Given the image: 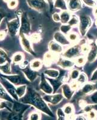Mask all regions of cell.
<instances>
[{
    "instance_id": "obj_1",
    "label": "cell",
    "mask_w": 97,
    "mask_h": 120,
    "mask_svg": "<svg viewBox=\"0 0 97 120\" xmlns=\"http://www.w3.org/2000/svg\"><path fill=\"white\" fill-rule=\"evenodd\" d=\"M19 101L22 103L32 105L36 109L43 113H45L49 116H53L52 111H51L45 100L38 93L32 88L28 89L25 95L22 98H20Z\"/></svg>"
},
{
    "instance_id": "obj_2",
    "label": "cell",
    "mask_w": 97,
    "mask_h": 120,
    "mask_svg": "<svg viewBox=\"0 0 97 120\" xmlns=\"http://www.w3.org/2000/svg\"><path fill=\"white\" fill-rule=\"evenodd\" d=\"M0 82L3 85V86H4L8 94L12 97L13 99L15 100V101H19V98L16 94L15 85H14L13 83L9 82L7 79L4 78L1 75H0Z\"/></svg>"
},
{
    "instance_id": "obj_3",
    "label": "cell",
    "mask_w": 97,
    "mask_h": 120,
    "mask_svg": "<svg viewBox=\"0 0 97 120\" xmlns=\"http://www.w3.org/2000/svg\"><path fill=\"white\" fill-rule=\"evenodd\" d=\"M0 75L7 79L9 82L15 85V86H19L22 85H25L27 83L28 81L24 77L21 75H4L1 74Z\"/></svg>"
},
{
    "instance_id": "obj_4",
    "label": "cell",
    "mask_w": 97,
    "mask_h": 120,
    "mask_svg": "<svg viewBox=\"0 0 97 120\" xmlns=\"http://www.w3.org/2000/svg\"><path fill=\"white\" fill-rule=\"evenodd\" d=\"M7 29L10 36L15 37L16 36L18 31H20L21 27V21L19 17L13 19L12 21L7 22Z\"/></svg>"
},
{
    "instance_id": "obj_5",
    "label": "cell",
    "mask_w": 97,
    "mask_h": 120,
    "mask_svg": "<svg viewBox=\"0 0 97 120\" xmlns=\"http://www.w3.org/2000/svg\"><path fill=\"white\" fill-rule=\"evenodd\" d=\"M92 25V19L87 15H81L80 17L79 29L81 36H85Z\"/></svg>"
},
{
    "instance_id": "obj_6",
    "label": "cell",
    "mask_w": 97,
    "mask_h": 120,
    "mask_svg": "<svg viewBox=\"0 0 97 120\" xmlns=\"http://www.w3.org/2000/svg\"><path fill=\"white\" fill-rule=\"evenodd\" d=\"M30 30L31 26L27 14L26 13H23L21 16V27L19 33L28 35L30 33Z\"/></svg>"
},
{
    "instance_id": "obj_7",
    "label": "cell",
    "mask_w": 97,
    "mask_h": 120,
    "mask_svg": "<svg viewBox=\"0 0 97 120\" xmlns=\"http://www.w3.org/2000/svg\"><path fill=\"white\" fill-rule=\"evenodd\" d=\"M30 7L37 11H42L48 7V4L45 0H27Z\"/></svg>"
},
{
    "instance_id": "obj_8",
    "label": "cell",
    "mask_w": 97,
    "mask_h": 120,
    "mask_svg": "<svg viewBox=\"0 0 97 120\" xmlns=\"http://www.w3.org/2000/svg\"><path fill=\"white\" fill-rule=\"evenodd\" d=\"M81 52V46L77 45L70 47L63 54V56L66 58L72 59L78 56Z\"/></svg>"
},
{
    "instance_id": "obj_9",
    "label": "cell",
    "mask_w": 97,
    "mask_h": 120,
    "mask_svg": "<svg viewBox=\"0 0 97 120\" xmlns=\"http://www.w3.org/2000/svg\"><path fill=\"white\" fill-rule=\"evenodd\" d=\"M63 96L60 94H50L45 96L43 97V99L45 101V102L49 103V104L53 105H57L60 103L63 99Z\"/></svg>"
},
{
    "instance_id": "obj_10",
    "label": "cell",
    "mask_w": 97,
    "mask_h": 120,
    "mask_svg": "<svg viewBox=\"0 0 97 120\" xmlns=\"http://www.w3.org/2000/svg\"><path fill=\"white\" fill-rule=\"evenodd\" d=\"M40 88L45 94L50 95L54 93V90L53 86L50 85L47 79L44 77H42V80L40 83Z\"/></svg>"
},
{
    "instance_id": "obj_11",
    "label": "cell",
    "mask_w": 97,
    "mask_h": 120,
    "mask_svg": "<svg viewBox=\"0 0 97 120\" xmlns=\"http://www.w3.org/2000/svg\"><path fill=\"white\" fill-rule=\"evenodd\" d=\"M19 36H20L21 45H22V46L23 47L24 49L31 54H34V51H33L32 46H31L30 40L25 36V34H22V33H19Z\"/></svg>"
},
{
    "instance_id": "obj_12",
    "label": "cell",
    "mask_w": 97,
    "mask_h": 120,
    "mask_svg": "<svg viewBox=\"0 0 97 120\" xmlns=\"http://www.w3.org/2000/svg\"><path fill=\"white\" fill-rule=\"evenodd\" d=\"M54 38L56 42H57L62 46H68L70 44V41L67 38V37L65 36V34L61 32H56L54 34Z\"/></svg>"
},
{
    "instance_id": "obj_13",
    "label": "cell",
    "mask_w": 97,
    "mask_h": 120,
    "mask_svg": "<svg viewBox=\"0 0 97 120\" xmlns=\"http://www.w3.org/2000/svg\"><path fill=\"white\" fill-rule=\"evenodd\" d=\"M22 71H23L25 76H26L27 79H28L31 82L35 80L36 78L38 76V73L30 67H27L24 68H22Z\"/></svg>"
},
{
    "instance_id": "obj_14",
    "label": "cell",
    "mask_w": 97,
    "mask_h": 120,
    "mask_svg": "<svg viewBox=\"0 0 97 120\" xmlns=\"http://www.w3.org/2000/svg\"><path fill=\"white\" fill-rule=\"evenodd\" d=\"M81 7L82 4L80 0H68V8L70 11H78Z\"/></svg>"
},
{
    "instance_id": "obj_15",
    "label": "cell",
    "mask_w": 97,
    "mask_h": 120,
    "mask_svg": "<svg viewBox=\"0 0 97 120\" xmlns=\"http://www.w3.org/2000/svg\"><path fill=\"white\" fill-rule=\"evenodd\" d=\"M62 88L63 97L68 100H71L74 95V90L68 84H63L62 86Z\"/></svg>"
},
{
    "instance_id": "obj_16",
    "label": "cell",
    "mask_w": 97,
    "mask_h": 120,
    "mask_svg": "<svg viewBox=\"0 0 97 120\" xmlns=\"http://www.w3.org/2000/svg\"><path fill=\"white\" fill-rule=\"evenodd\" d=\"M0 99L11 103L15 102V100L13 99L12 97L6 91V90H5L1 82H0Z\"/></svg>"
},
{
    "instance_id": "obj_17",
    "label": "cell",
    "mask_w": 97,
    "mask_h": 120,
    "mask_svg": "<svg viewBox=\"0 0 97 120\" xmlns=\"http://www.w3.org/2000/svg\"><path fill=\"white\" fill-rule=\"evenodd\" d=\"M97 58V46L96 45H93L90 48V51L88 52V62L92 63L95 61Z\"/></svg>"
},
{
    "instance_id": "obj_18",
    "label": "cell",
    "mask_w": 97,
    "mask_h": 120,
    "mask_svg": "<svg viewBox=\"0 0 97 120\" xmlns=\"http://www.w3.org/2000/svg\"><path fill=\"white\" fill-rule=\"evenodd\" d=\"M49 49L51 52L54 53H60L63 52V47L56 41H51L49 43Z\"/></svg>"
},
{
    "instance_id": "obj_19",
    "label": "cell",
    "mask_w": 97,
    "mask_h": 120,
    "mask_svg": "<svg viewBox=\"0 0 97 120\" xmlns=\"http://www.w3.org/2000/svg\"><path fill=\"white\" fill-rule=\"evenodd\" d=\"M59 66L65 69H68L73 67L75 64V62L71 61L70 59H62L58 62Z\"/></svg>"
},
{
    "instance_id": "obj_20",
    "label": "cell",
    "mask_w": 97,
    "mask_h": 120,
    "mask_svg": "<svg viewBox=\"0 0 97 120\" xmlns=\"http://www.w3.org/2000/svg\"><path fill=\"white\" fill-rule=\"evenodd\" d=\"M54 7L62 10L63 11H66L68 10V4L65 0H55Z\"/></svg>"
},
{
    "instance_id": "obj_21",
    "label": "cell",
    "mask_w": 97,
    "mask_h": 120,
    "mask_svg": "<svg viewBox=\"0 0 97 120\" xmlns=\"http://www.w3.org/2000/svg\"><path fill=\"white\" fill-rule=\"evenodd\" d=\"M60 21L62 23L65 24V23H68L69 20L71 18V15L69 11H63L60 15Z\"/></svg>"
},
{
    "instance_id": "obj_22",
    "label": "cell",
    "mask_w": 97,
    "mask_h": 120,
    "mask_svg": "<svg viewBox=\"0 0 97 120\" xmlns=\"http://www.w3.org/2000/svg\"><path fill=\"white\" fill-rule=\"evenodd\" d=\"M27 90V85H19L16 87V94L18 95L19 98H22L25 95Z\"/></svg>"
},
{
    "instance_id": "obj_23",
    "label": "cell",
    "mask_w": 97,
    "mask_h": 120,
    "mask_svg": "<svg viewBox=\"0 0 97 120\" xmlns=\"http://www.w3.org/2000/svg\"><path fill=\"white\" fill-rule=\"evenodd\" d=\"M44 73L53 79H56L59 76V71L56 69H47L44 71Z\"/></svg>"
},
{
    "instance_id": "obj_24",
    "label": "cell",
    "mask_w": 97,
    "mask_h": 120,
    "mask_svg": "<svg viewBox=\"0 0 97 120\" xmlns=\"http://www.w3.org/2000/svg\"><path fill=\"white\" fill-rule=\"evenodd\" d=\"M56 55L53 52H47L45 53V56L44 57V61L46 64H49L54 60H56Z\"/></svg>"
},
{
    "instance_id": "obj_25",
    "label": "cell",
    "mask_w": 97,
    "mask_h": 120,
    "mask_svg": "<svg viewBox=\"0 0 97 120\" xmlns=\"http://www.w3.org/2000/svg\"><path fill=\"white\" fill-rule=\"evenodd\" d=\"M63 111L66 116H71L74 112V106L71 104H66L63 106Z\"/></svg>"
},
{
    "instance_id": "obj_26",
    "label": "cell",
    "mask_w": 97,
    "mask_h": 120,
    "mask_svg": "<svg viewBox=\"0 0 97 120\" xmlns=\"http://www.w3.org/2000/svg\"><path fill=\"white\" fill-rule=\"evenodd\" d=\"M22 115L23 114L11 111L7 116V120H22Z\"/></svg>"
},
{
    "instance_id": "obj_27",
    "label": "cell",
    "mask_w": 97,
    "mask_h": 120,
    "mask_svg": "<svg viewBox=\"0 0 97 120\" xmlns=\"http://www.w3.org/2000/svg\"><path fill=\"white\" fill-rule=\"evenodd\" d=\"M10 63H6L4 65L0 66V71H1L4 75H10L11 74V68H10Z\"/></svg>"
},
{
    "instance_id": "obj_28",
    "label": "cell",
    "mask_w": 97,
    "mask_h": 120,
    "mask_svg": "<svg viewBox=\"0 0 97 120\" xmlns=\"http://www.w3.org/2000/svg\"><path fill=\"white\" fill-rule=\"evenodd\" d=\"M24 55L21 52H17L13 56L12 61L15 64H19L23 61Z\"/></svg>"
},
{
    "instance_id": "obj_29",
    "label": "cell",
    "mask_w": 97,
    "mask_h": 120,
    "mask_svg": "<svg viewBox=\"0 0 97 120\" xmlns=\"http://www.w3.org/2000/svg\"><path fill=\"white\" fill-rule=\"evenodd\" d=\"M42 66V61L38 59L33 60L30 63V68L34 70H37L39 69Z\"/></svg>"
},
{
    "instance_id": "obj_30",
    "label": "cell",
    "mask_w": 97,
    "mask_h": 120,
    "mask_svg": "<svg viewBox=\"0 0 97 120\" xmlns=\"http://www.w3.org/2000/svg\"><path fill=\"white\" fill-rule=\"evenodd\" d=\"M94 85L92 83H86L81 88V92L84 94H89L94 90Z\"/></svg>"
},
{
    "instance_id": "obj_31",
    "label": "cell",
    "mask_w": 97,
    "mask_h": 120,
    "mask_svg": "<svg viewBox=\"0 0 97 120\" xmlns=\"http://www.w3.org/2000/svg\"><path fill=\"white\" fill-rule=\"evenodd\" d=\"M41 115L37 111H33L29 114L28 120H40Z\"/></svg>"
},
{
    "instance_id": "obj_32",
    "label": "cell",
    "mask_w": 97,
    "mask_h": 120,
    "mask_svg": "<svg viewBox=\"0 0 97 120\" xmlns=\"http://www.w3.org/2000/svg\"><path fill=\"white\" fill-rule=\"evenodd\" d=\"M57 120H66V115L64 113L63 111V109L62 108H59L57 110Z\"/></svg>"
},
{
    "instance_id": "obj_33",
    "label": "cell",
    "mask_w": 97,
    "mask_h": 120,
    "mask_svg": "<svg viewBox=\"0 0 97 120\" xmlns=\"http://www.w3.org/2000/svg\"><path fill=\"white\" fill-rule=\"evenodd\" d=\"M78 22H79L78 18L76 16H71V19L68 23L71 26H75L78 25Z\"/></svg>"
},
{
    "instance_id": "obj_34",
    "label": "cell",
    "mask_w": 97,
    "mask_h": 120,
    "mask_svg": "<svg viewBox=\"0 0 97 120\" xmlns=\"http://www.w3.org/2000/svg\"><path fill=\"white\" fill-rule=\"evenodd\" d=\"M60 30L63 34H68L71 30V26L69 25H63L60 26Z\"/></svg>"
},
{
    "instance_id": "obj_35",
    "label": "cell",
    "mask_w": 97,
    "mask_h": 120,
    "mask_svg": "<svg viewBox=\"0 0 97 120\" xmlns=\"http://www.w3.org/2000/svg\"><path fill=\"white\" fill-rule=\"evenodd\" d=\"M68 38L71 42H75L78 40V35L75 33H69L68 34Z\"/></svg>"
},
{
    "instance_id": "obj_36",
    "label": "cell",
    "mask_w": 97,
    "mask_h": 120,
    "mask_svg": "<svg viewBox=\"0 0 97 120\" xmlns=\"http://www.w3.org/2000/svg\"><path fill=\"white\" fill-rule=\"evenodd\" d=\"M7 102H9V101H4V100L3 101H0V110H3V109H6L7 110H8L9 112H11L12 107H10L8 106V104L7 103Z\"/></svg>"
},
{
    "instance_id": "obj_37",
    "label": "cell",
    "mask_w": 97,
    "mask_h": 120,
    "mask_svg": "<svg viewBox=\"0 0 97 120\" xmlns=\"http://www.w3.org/2000/svg\"><path fill=\"white\" fill-rule=\"evenodd\" d=\"M87 81V76L85 73H80L77 79V82L80 84H84Z\"/></svg>"
},
{
    "instance_id": "obj_38",
    "label": "cell",
    "mask_w": 97,
    "mask_h": 120,
    "mask_svg": "<svg viewBox=\"0 0 97 120\" xmlns=\"http://www.w3.org/2000/svg\"><path fill=\"white\" fill-rule=\"evenodd\" d=\"M87 113V116L89 120H95L97 117V113L95 110H92Z\"/></svg>"
},
{
    "instance_id": "obj_39",
    "label": "cell",
    "mask_w": 97,
    "mask_h": 120,
    "mask_svg": "<svg viewBox=\"0 0 97 120\" xmlns=\"http://www.w3.org/2000/svg\"><path fill=\"white\" fill-rule=\"evenodd\" d=\"M80 71L78 70L75 69L72 70V71L71 72V74H70V76H71V78L73 80H76V79H78V76L80 75Z\"/></svg>"
},
{
    "instance_id": "obj_40",
    "label": "cell",
    "mask_w": 97,
    "mask_h": 120,
    "mask_svg": "<svg viewBox=\"0 0 97 120\" xmlns=\"http://www.w3.org/2000/svg\"><path fill=\"white\" fill-rule=\"evenodd\" d=\"M86 62V59L85 57L83 56H80V57L77 58L75 61V64H77V66H81L84 65Z\"/></svg>"
},
{
    "instance_id": "obj_41",
    "label": "cell",
    "mask_w": 97,
    "mask_h": 120,
    "mask_svg": "<svg viewBox=\"0 0 97 120\" xmlns=\"http://www.w3.org/2000/svg\"><path fill=\"white\" fill-rule=\"evenodd\" d=\"M82 1L84 4L89 7H94L97 5L96 2L94 0H82Z\"/></svg>"
},
{
    "instance_id": "obj_42",
    "label": "cell",
    "mask_w": 97,
    "mask_h": 120,
    "mask_svg": "<svg viewBox=\"0 0 97 120\" xmlns=\"http://www.w3.org/2000/svg\"><path fill=\"white\" fill-rule=\"evenodd\" d=\"M18 0H10L9 2L7 3V6H8V8L13 9L18 6Z\"/></svg>"
},
{
    "instance_id": "obj_43",
    "label": "cell",
    "mask_w": 97,
    "mask_h": 120,
    "mask_svg": "<svg viewBox=\"0 0 97 120\" xmlns=\"http://www.w3.org/2000/svg\"><path fill=\"white\" fill-rule=\"evenodd\" d=\"M40 38V36L39 34L35 33V34H32V36H31V38H30V40L33 42L37 43L39 41Z\"/></svg>"
},
{
    "instance_id": "obj_44",
    "label": "cell",
    "mask_w": 97,
    "mask_h": 120,
    "mask_svg": "<svg viewBox=\"0 0 97 120\" xmlns=\"http://www.w3.org/2000/svg\"><path fill=\"white\" fill-rule=\"evenodd\" d=\"M90 48L89 46L87 45H81V52H83V53H88L90 51Z\"/></svg>"
},
{
    "instance_id": "obj_45",
    "label": "cell",
    "mask_w": 97,
    "mask_h": 120,
    "mask_svg": "<svg viewBox=\"0 0 97 120\" xmlns=\"http://www.w3.org/2000/svg\"><path fill=\"white\" fill-rule=\"evenodd\" d=\"M6 12L3 8H0V24L1 23L3 19H4V17H6Z\"/></svg>"
},
{
    "instance_id": "obj_46",
    "label": "cell",
    "mask_w": 97,
    "mask_h": 120,
    "mask_svg": "<svg viewBox=\"0 0 97 120\" xmlns=\"http://www.w3.org/2000/svg\"><path fill=\"white\" fill-rule=\"evenodd\" d=\"M53 19L56 22H59L60 21V16L57 13H54L53 15Z\"/></svg>"
},
{
    "instance_id": "obj_47",
    "label": "cell",
    "mask_w": 97,
    "mask_h": 120,
    "mask_svg": "<svg viewBox=\"0 0 97 120\" xmlns=\"http://www.w3.org/2000/svg\"><path fill=\"white\" fill-rule=\"evenodd\" d=\"M0 56H3V57L6 58L7 59L8 61H12V60L9 58V57L8 56L7 54L6 53V52H5L4 51H3V49H1V48H0Z\"/></svg>"
},
{
    "instance_id": "obj_48",
    "label": "cell",
    "mask_w": 97,
    "mask_h": 120,
    "mask_svg": "<svg viewBox=\"0 0 97 120\" xmlns=\"http://www.w3.org/2000/svg\"><path fill=\"white\" fill-rule=\"evenodd\" d=\"M7 62L11 63L12 61H8V60H7V59H6V58L3 57V56H0V66L4 65V64H5L6 63H7Z\"/></svg>"
},
{
    "instance_id": "obj_49",
    "label": "cell",
    "mask_w": 97,
    "mask_h": 120,
    "mask_svg": "<svg viewBox=\"0 0 97 120\" xmlns=\"http://www.w3.org/2000/svg\"><path fill=\"white\" fill-rule=\"evenodd\" d=\"M79 83L77 82H73L71 83L70 85V86L71 87V88L73 89V90H75L78 88V85H79Z\"/></svg>"
},
{
    "instance_id": "obj_50",
    "label": "cell",
    "mask_w": 97,
    "mask_h": 120,
    "mask_svg": "<svg viewBox=\"0 0 97 120\" xmlns=\"http://www.w3.org/2000/svg\"><path fill=\"white\" fill-rule=\"evenodd\" d=\"M91 81H97V69H96L93 73L91 77Z\"/></svg>"
},
{
    "instance_id": "obj_51",
    "label": "cell",
    "mask_w": 97,
    "mask_h": 120,
    "mask_svg": "<svg viewBox=\"0 0 97 120\" xmlns=\"http://www.w3.org/2000/svg\"><path fill=\"white\" fill-rule=\"evenodd\" d=\"M73 120H87L86 118L83 116V115H78V116L74 117V118L73 119Z\"/></svg>"
},
{
    "instance_id": "obj_52",
    "label": "cell",
    "mask_w": 97,
    "mask_h": 120,
    "mask_svg": "<svg viewBox=\"0 0 97 120\" xmlns=\"http://www.w3.org/2000/svg\"><path fill=\"white\" fill-rule=\"evenodd\" d=\"M92 101H93V103L97 104V93L93 94V96H92Z\"/></svg>"
},
{
    "instance_id": "obj_53",
    "label": "cell",
    "mask_w": 97,
    "mask_h": 120,
    "mask_svg": "<svg viewBox=\"0 0 97 120\" xmlns=\"http://www.w3.org/2000/svg\"><path fill=\"white\" fill-rule=\"evenodd\" d=\"M6 37V33L3 31L0 32V40H4Z\"/></svg>"
},
{
    "instance_id": "obj_54",
    "label": "cell",
    "mask_w": 97,
    "mask_h": 120,
    "mask_svg": "<svg viewBox=\"0 0 97 120\" xmlns=\"http://www.w3.org/2000/svg\"><path fill=\"white\" fill-rule=\"evenodd\" d=\"M93 13L96 16H97V6H96L94 8V10H93Z\"/></svg>"
},
{
    "instance_id": "obj_55",
    "label": "cell",
    "mask_w": 97,
    "mask_h": 120,
    "mask_svg": "<svg viewBox=\"0 0 97 120\" xmlns=\"http://www.w3.org/2000/svg\"><path fill=\"white\" fill-rule=\"evenodd\" d=\"M10 0H4V1L6 2V3H8V2H9Z\"/></svg>"
},
{
    "instance_id": "obj_56",
    "label": "cell",
    "mask_w": 97,
    "mask_h": 120,
    "mask_svg": "<svg viewBox=\"0 0 97 120\" xmlns=\"http://www.w3.org/2000/svg\"><path fill=\"white\" fill-rule=\"evenodd\" d=\"M95 24H96V25H97V20H96V21H95Z\"/></svg>"
},
{
    "instance_id": "obj_57",
    "label": "cell",
    "mask_w": 97,
    "mask_h": 120,
    "mask_svg": "<svg viewBox=\"0 0 97 120\" xmlns=\"http://www.w3.org/2000/svg\"><path fill=\"white\" fill-rule=\"evenodd\" d=\"M0 120H1V113H0Z\"/></svg>"
},
{
    "instance_id": "obj_58",
    "label": "cell",
    "mask_w": 97,
    "mask_h": 120,
    "mask_svg": "<svg viewBox=\"0 0 97 120\" xmlns=\"http://www.w3.org/2000/svg\"></svg>"
},
{
    "instance_id": "obj_59",
    "label": "cell",
    "mask_w": 97,
    "mask_h": 120,
    "mask_svg": "<svg viewBox=\"0 0 97 120\" xmlns=\"http://www.w3.org/2000/svg\"></svg>"
}]
</instances>
